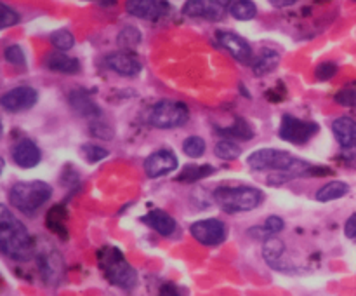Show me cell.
<instances>
[{
    "mask_svg": "<svg viewBox=\"0 0 356 296\" xmlns=\"http://www.w3.org/2000/svg\"><path fill=\"white\" fill-rule=\"evenodd\" d=\"M247 166L252 171L270 173L266 178L268 185L278 187L298 178H306L312 162L292 155L287 150L259 148L247 157Z\"/></svg>",
    "mask_w": 356,
    "mask_h": 296,
    "instance_id": "obj_1",
    "label": "cell"
},
{
    "mask_svg": "<svg viewBox=\"0 0 356 296\" xmlns=\"http://www.w3.org/2000/svg\"><path fill=\"white\" fill-rule=\"evenodd\" d=\"M0 253L14 261L31 260L35 240L28 226L0 202Z\"/></svg>",
    "mask_w": 356,
    "mask_h": 296,
    "instance_id": "obj_2",
    "label": "cell"
},
{
    "mask_svg": "<svg viewBox=\"0 0 356 296\" xmlns=\"http://www.w3.org/2000/svg\"><path fill=\"white\" fill-rule=\"evenodd\" d=\"M97 265L110 284L131 291L138 286V272L117 246H103L97 251Z\"/></svg>",
    "mask_w": 356,
    "mask_h": 296,
    "instance_id": "obj_3",
    "label": "cell"
},
{
    "mask_svg": "<svg viewBox=\"0 0 356 296\" xmlns=\"http://www.w3.org/2000/svg\"><path fill=\"white\" fill-rule=\"evenodd\" d=\"M212 198L221 208V211L228 215H238L259 208L264 201V192L249 185H236V187L222 185L212 192Z\"/></svg>",
    "mask_w": 356,
    "mask_h": 296,
    "instance_id": "obj_4",
    "label": "cell"
},
{
    "mask_svg": "<svg viewBox=\"0 0 356 296\" xmlns=\"http://www.w3.org/2000/svg\"><path fill=\"white\" fill-rule=\"evenodd\" d=\"M52 197V187L45 181H17L9 188V204L24 215H33Z\"/></svg>",
    "mask_w": 356,
    "mask_h": 296,
    "instance_id": "obj_5",
    "label": "cell"
},
{
    "mask_svg": "<svg viewBox=\"0 0 356 296\" xmlns=\"http://www.w3.org/2000/svg\"><path fill=\"white\" fill-rule=\"evenodd\" d=\"M146 118L156 129H179L190 122V108L183 101L160 100L149 108Z\"/></svg>",
    "mask_w": 356,
    "mask_h": 296,
    "instance_id": "obj_6",
    "label": "cell"
},
{
    "mask_svg": "<svg viewBox=\"0 0 356 296\" xmlns=\"http://www.w3.org/2000/svg\"><path fill=\"white\" fill-rule=\"evenodd\" d=\"M318 132L320 125L315 120H306V118L285 114L282 117L280 127H278V138L285 143H291V145L301 146L315 138Z\"/></svg>",
    "mask_w": 356,
    "mask_h": 296,
    "instance_id": "obj_7",
    "label": "cell"
},
{
    "mask_svg": "<svg viewBox=\"0 0 356 296\" xmlns=\"http://www.w3.org/2000/svg\"><path fill=\"white\" fill-rule=\"evenodd\" d=\"M190 233L202 246H221L228 237V225L219 218L197 219L190 225Z\"/></svg>",
    "mask_w": 356,
    "mask_h": 296,
    "instance_id": "obj_8",
    "label": "cell"
},
{
    "mask_svg": "<svg viewBox=\"0 0 356 296\" xmlns=\"http://www.w3.org/2000/svg\"><path fill=\"white\" fill-rule=\"evenodd\" d=\"M233 0H186L183 14L195 20L221 21L229 10Z\"/></svg>",
    "mask_w": 356,
    "mask_h": 296,
    "instance_id": "obj_9",
    "label": "cell"
},
{
    "mask_svg": "<svg viewBox=\"0 0 356 296\" xmlns=\"http://www.w3.org/2000/svg\"><path fill=\"white\" fill-rule=\"evenodd\" d=\"M330 127L346 162L356 167V120L351 117H339L332 120Z\"/></svg>",
    "mask_w": 356,
    "mask_h": 296,
    "instance_id": "obj_10",
    "label": "cell"
},
{
    "mask_svg": "<svg viewBox=\"0 0 356 296\" xmlns=\"http://www.w3.org/2000/svg\"><path fill=\"white\" fill-rule=\"evenodd\" d=\"M177 167H179V160H177V155L170 148L155 150L143 162L145 174L152 180L167 176V174L174 173Z\"/></svg>",
    "mask_w": 356,
    "mask_h": 296,
    "instance_id": "obj_11",
    "label": "cell"
},
{
    "mask_svg": "<svg viewBox=\"0 0 356 296\" xmlns=\"http://www.w3.org/2000/svg\"><path fill=\"white\" fill-rule=\"evenodd\" d=\"M38 101V91L30 86H17L0 96V107L10 114L31 110Z\"/></svg>",
    "mask_w": 356,
    "mask_h": 296,
    "instance_id": "obj_12",
    "label": "cell"
},
{
    "mask_svg": "<svg viewBox=\"0 0 356 296\" xmlns=\"http://www.w3.org/2000/svg\"><path fill=\"white\" fill-rule=\"evenodd\" d=\"M216 40L222 49L229 52L236 61L243 63V65H250L254 58V49L242 35L235 33L229 30H218L216 31Z\"/></svg>",
    "mask_w": 356,
    "mask_h": 296,
    "instance_id": "obj_13",
    "label": "cell"
},
{
    "mask_svg": "<svg viewBox=\"0 0 356 296\" xmlns=\"http://www.w3.org/2000/svg\"><path fill=\"white\" fill-rule=\"evenodd\" d=\"M104 66L120 77H136L141 73L143 63L134 51H115L104 56Z\"/></svg>",
    "mask_w": 356,
    "mask_h": 296,
    "instance_id": "obj_14",
    "label": "cell"
},
{
    "mask_svg": "<svg viewBox=\"0 0 356 296\" xmlns=\"http://www.w3.org/2000/svg\"><path fill=\"white\" fill-rule=\"evenodd\" d=\"M10 157H13V162L21 169H33L40 164L42 150L33 139L23 138L10 148Z\"/></svg>",
    "mask_w": 356,
    "mask_h": 296,
    "instance_id": "obj_15",
    "label": "cell"
},
{
    "mask_svg": "<svg viewBox=\"0 0 356 296\" xmlns=\"http://www.w3.org/2000/svg\"><path fill=\"white\" fill-rule=\"evenodd\" d=\"M125 9L138 20L156 21L167 13L165 0H125Z\"/></svg>",
    "mask_w": 356,
    "mask_h": 296,
    "instance_id": "obj_16",
    "label": "cell"
},
{
    "mask_svg": "<svg viewBox=\"0 0 356 296\" xmlns=\"http://www.w3.org/2000/svg\"><path fill=\"white\" fill-rule=\"evenodd\" d=\"M68 103L70 108L75 111L79 117L87 118V120H97L101 117V108L96 101L92 100L90 93L83 89H73L68 94Z\"/></svg>",
    "mask_w": 356,
    "mask_h": 296,
    "instance_id": "obj_17",
    "label": "cell"
},
{
    "mask_svg": "<svg viewBox=\"0 0 356 296\" xmlns=\"http://www.w3.org/2000/svg\"><path fill=\"white\" fill-rule=\"evenodd\" d=\"M285 254V242L278 239L277 235L268 237L263 242V258L273 270L277 272H294V267L284 260Z\"/></svg>",
    "mask_w": 356,
    "mask_h": 296,
    "instance_id": "obj_18",
    "label": "cell"
},
{
    "mask_svg": "<svg viewBox=\"0 0 356 296\" xmlns=\"http://www.w3.org/2000/svg\"><path fill=\"white\" fill-rule=\"evenodd\" d=\"M45 68L63 75H76L82 70V65L76 58L68 56V52L51 51L45 56Z\"/></svg>",
    "mask_w": 356,
    "mask_h": 296,
    "instance_id": "obj_19",
    "label": "cell"
},
{
    "mask_svg": "<svg viewBox=\"0 0 356 296\" xmlns=\"http://www.w3.org/2000/svg\"><path fill=\"white\" fill-rule=\"evenodd\" d=\"M143 223H146L149 228H153L162 237H170L177 228L176 219L169 212L163 211V209H153V211H149L148 215L143 216Z\"/></svg>",
    "mask_w": 356,
    "mask_h": 296,
    "instance_id": "obj_20",
    "label": "cell"
},
{
    "mask_svg": "<svg viewBox=\"0 0 356 296\" xmlns=\"http://www.w3.org/2000/svg\"><path fill=\"white\" fill-rule=\"evenodd\" d=\"M219 136L226 139H233V141H250L256 136V131H254L252 125L249 124V120L242 117H236L235 120L229 125H225V127L218 129Z\"/></svg>",
    "mask_w": 356,
    "mask_h": 296,
    "instance_id": "obj_21",
    "label": "cell"
},
{
    "mask_svg": "<svg viewBox=\"0 0 356 296\" xmlns=\"http://www.w3.org/2000/svg\"><path fill=\"white\" fill-rule=\"evenodd\" d=\"M45 226L61 239L68 237V211L65 205L56 204L49 209L47 216H45Z\"/></svg>",
    "mask_w": 356,
    "mask_h": 296,
    "instance_id": "obj_22",
    "label": "cell"
},
{
    "mask_svg": "<svg viewBox=\"0 0 356 296\" xmlns=\"http://www.w3.org/2000/svg\"><path fill=\"white\" fill-rule=\"evenodd\" d=\"M280 63V54H278L275 49L263 47L257 54H254L252 63H250V68L256 75H268V73L273 72L275 68Z\"/></svg>",
    "mask_w": 356,
    "mask_h": 296,
    "instance_id": "obj_23",
    "label": "cell"
},
{
    "mask_svg": "<svg viewBox=\"0 0 356 296\" xmlns=\"http://www.w3.org/2000/svg\"><path fill=\"white\" fill-rule=\"evenodd\" d=\"M214 173L216 167L211 166V164H186L181 169L177 181H181V183H197V181L212 176Z\"/></svg>",
    "mask_w": 356,
    "mask_h": 296,
    "instance_id": "obj_24",
    "label": "cell"
},
{
    "mask_svg": "<svg viewBox=\"0 0 356 296\" xmlns=\"http://www.w3.org/2000/svg\"><path fill=\"white\" fill-rule=\"evenodd\" d=\"M348 194H350V185L346 181L332 180L316 190L315 198L318 202H332L337 201V198H343Z\"/></svg>",
    "mask_w": 356,
    "mask_h": 296,
    "instance_id": "obj_25",
    "label": "cell"
},
{
    "mask_svg": "<svg viewBox=\"0 0 356 296\" xmlns=\"http://www.w3.org/2000/svg\"><path fill=\"white\" fill-rule=\"evenodd\" d=\"M228 13L238 21H250L257 16V6L254 0H233Z\"/></svg>",
    "mask_w": 356,
    "mask_h": 296,
    "instance_id": "obj_26",
    "label": "cell"
},
{
    "mask_svg": "<svg viewBox=\"0 0 356 296\" xmlns=\"http://www.w3.org/2000/svg\"><path fill=\"white\" fill-rule=\"evenodd\" d=\"M143 40L141 31L136 26H125L118 31L117 35V45L124 51H132V49L138 47Z\"/></svg>",
    "mask_w": 356,
    "mask_h": 296,
    "instance_id": "obj_27",
    "label": "cell"
},
{
    "mask_svg": "<svg viewBox=\"0 0 356 296\" xmlns=\"http://www.w3.org/2000/svg\"><path fill=\"white\" fill-rule=\"evenodd\" d=\"M214 153L218 159L221 160H236L240 155H242V148L236 141L233 139H221L214 145Z\"/></svg>",
    "mask_w": 356,
    "mask_h": 296,
    "instance_id": "obj_28",
    "label": "cell"
},
{
    "mask_svg": "<svg viewBox=\"0 0 356 296\" xmlns=\"http://www.w3.org/2000/svg\"><path fill=\"white\" fill-rule=\"evenodd\" d=\"M51 44L54 45L56 51H72L75 47V35L68 30V28H59V30L51 33Z\"/></svg>",
    "mask_w": 356,
    "mask_h": 296,
    "instance_id": "obj_29",
    "label": "cell"
},
{
    "mask_svg": "<svg viewBox=\"0 0 356 296\" xmlns=\"http://www.w3.org/2000/svg\"><path fill=\"white\" fill-rule=\"evenodd\" d=\"M181 148H183L184 155L190 157V159H200V157H204L205 150H207V143H205V139L202 136L193 134L184 139Z\"/></svg>",
    "mask_w": 356,
    "mask_h": 296,
    "instance_id": "obj_30",
    "label": "cell"
},
{
    "mask_svg": "<svg viewBox=\"0 0 356 296\" xmlns=\"http://www.w3.org/2000/svg\"><path fill=\"white\" fill-rule=\"evenodd\" d=\"M80 155H82V159L86 160V162L97 164L110 155V150L104 148V146L101 145H96V143H83V145L80 146Z\"/></svg>",
    "mask_w": 356,
    "mask_h": 296,
    "instance_id": "obj_31",
    "label": "cell"
},
{
    "mask_svg": "<svg viewBox=\"0 0 356 296\" xmlns=\"http://www.w3.org/2000/svg\"><path fill=\"white\" fill-rule=\"evenodd\" d=\"M3 58H6L7 63L17 66V68H26V54H24L21 45H7V47L3 49Z\"/></svg>",
    "mask_w": 356,
    "mask_h": 296,
    "instance_id": "obj_32",
    "label": "cell"
},
{
    "mask_svg": "<svg viewBox=\"0 0 356 296\" xmlns=\"http://www.w3.org/2000/svg\"><path fill=\"white\" fill-rule=\"evenodd\" d=\"M19 21H21V16L17 10H14L13 7L7 6V3L0 2V30L14 26V24H17Z\"/></svg>",
    "mask_w": 356,
    "mask_h": 296,
    "instance_id": "obj_33",
    "label": "cell"
},
{
    "mask_svg": "<svg viewBox=\"0 0 356 296\" xmlns=\"http://www.w3.org/2000/svg\"><path fill=\"white\" fill-rule=\"evenodd\" d=\"M337 70H339V66H337L334 61L320 63L315 70L316 80H320V82H327V80H330L332 77H336Z\"/></svg>",
    "mask_w": 356,
    "mask_h": 296,
    "instance_id": "obj_34",
    "label": "cell"
},
{
    "mask_svg": "<svg viewBox=\"0 0 356 296\" xmlns=\"http://www.w3.org/2000/svg\"><path fill=\"white\" fill-rule=\"evenodd\" d=\"M263 226H264V230L270 233V235H277V233L284 232L285 221H284V218H282V216L271 215V216H268L266 219H264Z\"/></svg>",
    "mask_w": 356,
    "mask_h": 296,
    "instance_id": "obj_35",
    "label": "cell"
},
{
    "mask_svg": "<svg viewBox=\"0 0 356 296\" xmlns=\"http://www.w3.org/2000/svg\"><path fill=\"white\" fill-rule=\"evenodd\" d=\"M89 131L92 132V136H96V138H101V139H111V138H113V131H111V129L108 127L104 122H101L99 118H97V120L90 122Z\"/></svg>",
    "mask_w": 356,
    "mask_h": 296,
    "instance_id": "obj_36",
    "label": "cell"
},
{
    "mask_svg": "<svg viewBox=\"0 0 356 296\" xmlns=\"http://www.w3.org/2000/svg\"><path fill=\"white\" fill-rule=\"evenodd\" d=\"M336 103H339L341 107H353L356 104V91L355 89H341L336 94Z\"/></svg>",
    "mask_w": 356,
    "mask_h": 296,
    "instance_id": "obj_37",
    "label": "cell"
},
{
    "mask_svg": "<svg viewBox=\"0 0 356 296\" xmlns=\"http://www.w3.org/2000/svg\"><path fill=\"white\" fill-rule=\"evenodd\" d=\"M330 174H334V171L330 169V167L315 166V164H312L308 169V174H306V178H325V176H330Z\"/></svg>",
    "mask_w": 356,
    "mask_h": 296,
    "instance_id": "obj_38",
    "label": "cell"
},
{
    "mask_svg": "<svg viewBox=\"0 0 356 296\" xmlns=\"http://www.w3.org/2000/svg\"><path fill=\"white\" fill-rule=\"evenodd\" d=\"M344 235H346L348 239L356 240V212H353V215L346 219V223H344Z\"/></svg>",
    "mask_w": 356,
    "mask_h": 296,
    "instance_id": "obj_39",
    "label": "cell"
},
{
    "mask_svg": "<svg viewBox=\"0 0 356 296\" xmlns=\"http://www.w3.org/2000/svg\"><path fill=\"white\" fill-rule=\"evenodd\" d=\"M159 296H181V291L176 284H172V282H165V284L160 286Z\"/></svg>",
    "mask_w": 356,
    "mask_h": 296,
    "instance_id": "obj_40",
    "label": "cell"
},
{
    "mask_svg": "<svg viewBox=\"0 0 356 296\" xmlns=\"http://www.w3.org/2000/svg\"><path fill=\"white\" fill-rule=\"evenodd\" d=\"M273 7H278V9H284V7H291L294 3H298L299 0H268Z\"/></svg>",
    "mask_w": 356,
    "mask_h": 296,
    "instance_id": "obj_41",
    "label": "cell"
},
{
    "mask_svg": "<svg viewBox=\"0 0 356 296\" xmlns=\"http://www.w3.org/2000/svg\"><path fill=\"white\" fill-rule=\"evenodd\" d=\"M90 2L99 3L101 7H110V6H115V3H117V0H90Z\"/></svg>",
    "mask_w": 356,
    "mask_h": 296,
    "instance_id": "obj_42",
    "label": "cell"
},
{
    "mask_svg": "<svg viewBox=\"0 0 356 296\" xmlns=\"http://www.w3.org/2000/svg\"><path fill=\"white\" fill-rule=\"evenodd\" d=\"M240 89H242V94H243V96H245V98H252V96H250V91H247L245 87L242 86V84H240Z\"/></svg>",
    "mask_w": 356,
    "mask_h": 296,
    "instance_id": "obj_43",
    "label": "cell"
},
{
    "mask_svg": "<svg viewBox=\"0 0 356 296\" xmlns=\"http://www.w3.org/2000/svg\"><path fill=\"white\" fill-rule=\"evenodd\" d=\"M3 167H6V160L0 157V176H2V173H3Z\"/></svg>",
    "mask_w": 356,
    "mask_h": 296,
    "instance_id": "obj_44",
    "label": "cell"
},
{
    "mask_svg": "<svg viewBox=\"0 0 356 296\" xmlns=\"http://www.w3.org/2000/svg\"><path fill=\"white\" fill-rule=\"evenodd\" d=\"M3 136V124H2V118H0V139H2Z\"/></svg>",
    "mask_w": 356,
    "mask_h": 296,
    "instance_id": "obj_45",
    "label": "cell"
}]
</instances>
